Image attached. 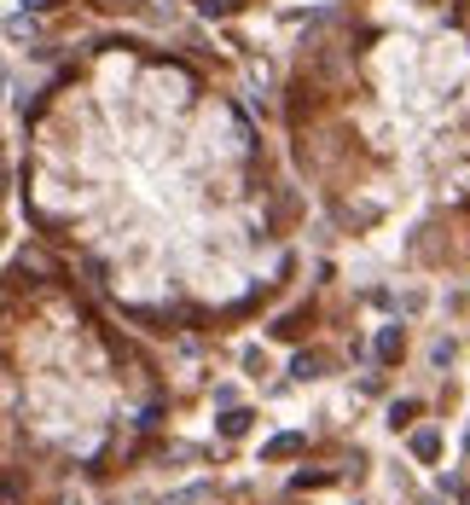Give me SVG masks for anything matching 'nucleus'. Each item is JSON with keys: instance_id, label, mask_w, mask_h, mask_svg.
I'll return each mask as SVG.
<instances>
[{"instance_id": "1", "label": "nucleus", "mask_w": 470, "mask_h": 505, "mask_svg": "<svg viewBox=\"0 0 470 505\" xmlns=\"http://www.w3.org/2000/svg\"><path fill=\"white\" fill-rule=\"evenodd\" d=\"M23 215L122 308L134 279L163 285L169 227L204 221L227 244L279 239L291 192L256 117L197 58L105 35L23 110ZM157 331H169V285Z\"/></svg>"}, {"instance_id": "2", "label": "nucleus", "mask_w": 470, "mask_h": 505, "mask_svg": "<svg viewBox=\"0 0 470 505\" xmlns=\"http://www.w3.org/2000/svg\"><path fill=\"white\" fill-rule=\"evenodd\" d=\"M401 354H406V331H401V326H383V331H378V361L395 366Z\"/></svg>"}, {"instance_id": "3", "label": "nucleus", "mask_w": 470, "mask_h": 505, "mask_svg": "<svg viewBox=\"0 0 470 505\" xmlns=\"http://www.w3.org/2000/svg\"><path fill=\"white\" fill-rule=\"evenodd\" d=\"M291 372H296V378H326V372H331V354H326V349H314V354L302 349V354H296V366H291Z\"/></svg>"}, {"instance_id": "4", "label": "nucleus", "mask_w": 470, "mask_h": 505, "mask_svg": "<svg viewBox=\"0 0 470 505\" xmlns=\"http://www.w3.org/2000/svg\"><path fill=\"white\" fill-rule=\"evenodd\" d=\"M302 448H308L302 436H274V441H267V448H262V465H274V459H296V453H302Z\"/></svg>"}, {"instance_id": "5", "label": "nucleus", "mask_w": 470, "mask_h": 505, "mask_svg": "<svg viewBox=\"0 0 470 505\" xmlns=\"http://www.w3.org/2000/svg\"><path fill=\"white\" fill-rule=\"evenodd\" d=\"M308 326H314V308H296V314H284L279 326H274V337H284V343H291V337H302Z\"/></svg>"}, {"instance_id": "6", "label": "nucleus", "mask_w": 470, "mask_h": 505, "mask_svg": "<svg viewBox=\"0 0 470 505\" xmlns=\"http://www.w3.org/2000/svg\"><path fill=\"white\" fill-rule=\"evenodd\" d=\"M250 418H256L250 406H232V413H221V436H227V441L244 436V430H250Z\"/></svg>"}, {"instance_id": "7", "label": "nucleus", "mask_w": 470, "mask_h": 505, "mask_svg": "<svg viewBox=\"0 0 470 505\" xmlns=\"http://www.w3.org/2000/svg\"><path fill=\"white\" fill-rule=\"evenodd\" d=\"M413 453H418V459H441V436H436V430H418V436H413Z\"/></svg>"}, {"instance_id": "8", "label": "nucleus", "mask_w": 470, "mask_h": 505, "mask_svg": "<svg viewBox=\"0 0 470 505\" xmlns=\"http://www.w3.org/2000/svg\"><path fill=\"white\" fill-rule=\"evenodd\" d=\"M418 413H424V406H418L413 396H406V401H395V406H389V430H406V424H413Z\"/></svg>"}, {"instance_id": "9", "label": "nucleus", "mask_w": 470, "mask_h": 505, "mask_svg": "<svg viewBox=\"0 0 470 505\" xmlns=\"http://www.w3.org/2000/svg\"><path fill=\"white\" fill-rule=\"evenodd\" d=\"M0 209H6V140H0Z\"/></svg>"}, {"instance_id": "10", "label": "nucleus", "mask_w": 470, "mask_h": 505, "mask_svg": "<svg viewBox=\"0 0 470 505\" xmlns=\"http://www.w3.org/2000/svg\"><path fill=\"white\" fill-rule=\"evenodd\" d=\"M30 12H53V6H65V0H23Z\"/></svg>"}, {"instance_id": "11", "label": "nucleus", "mask_w": 470, "mask_h": 505, "mask_svg": "<svg viewBox=\"0 0 470 505\" xmlns=\"http://www.w3.org/2000/svg\"><path fill=\"white\" fill-rule=\"evenodd\" d=\"M448 494H459V505H470V488L465 483H448Z\"/></svg>"}, {"instance_id": "12", "label": "nucleus", "mask_w": 470, "mask_h": 505, "mask_svg": "<svg viewBox=\"0 0 470 505\" xmlns=\"http://www.w3.org/2000/svg\"><path fill=\"white\" fill-rule=\"evenodd\" d=\"M465 448H470V441H465Z\"/></svg>"}]
</instances>
